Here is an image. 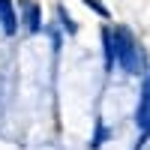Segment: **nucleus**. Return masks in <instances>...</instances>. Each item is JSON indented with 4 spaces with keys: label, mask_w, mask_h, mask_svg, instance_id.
<instances>
[{
    "label": "nucleus",
    "mask_w": 150,
    "mask_h": 150,
    "mask_svg": "<svg viewBox=\"0 0 150 150\" xmlns=\"http://www.w3.org/2000/svg\"><path fill=\"white\" fill-rule=\"evenodd\" d=\"M111 33H114V51H117L120 69L129 72V75H138L141 72V51H138V42H135L132 30L123 27V24H117Z\"/></svg>",
    "instance_id": "obj_1"
},
{
    "label": "nucleus",
    "mask_w": 150,
    "mask_h": 150,
    "mask_svg": "<svg viewBox=\"0 0 150 150\" xmlns=\"http://www.w3.org/2000/svg\"><path fill=\"white\" fill-rule=\"evenodd\" d=\"M135 123H138V132H141V141L138 147L147 141V135H150V72H147V78L141 84V99H138V108H135Z\"/></svg>",
    "instance_id": "obj_2"
},
{
    "label": "nucleus",
    "mask_w": 150,
    "mask_h": 150,
    "mask_svg": "<svg viewBox=\"0 0 150 150\" xmlns=\"http://www.w3.org/2000/svg\"><path fill=\"white\" fill-rule=\"evenodd\" d=\"M21 21L27 27V33H39L42 30V15H39L36 0H21Z\"/></svg>",
    "instance_id": "obj_3"
},
{
    "label": "nucleus",
    "mask_w": 150,
    "mask_h": 150,
    "mask_svg": "<svg viewBox=\"0 0 150 150\" xmlns=\"http://www.w3.org/2000/svg\"><path fill=\"white\" fill-rule=\"evenodd\" d=\"M0 27H3L6 36H12L18 30V18H15V9H12V0H0Z\"/></svg>",
    "instance_id": "obj_4"
},
{
    "label": "nucleus",
    "mask_w": 150,
    "mask_h": 150,
    "mask_svg": "<svg viewBox=\"0 0 150 150\" xmlns=\"http://www.w3.org/2000/svg\"><path fill=\"white\" fill-rule=\"evenodd\" d=\"M102 51H105V69L111 72L117 63V51H114V33H111L108 27L102 30Z\"/></svg>",
    "instance_id": "obj_5"
},
{
    "label": "nucleus",
    "mask_w": 150,
    "mask_h": 150,
    "mask_svg": "<svg viewBox=\"0 0 150 150\" xmlns=\"http://www.w3.org/2000/svg\"><path fill=\"white\" fill-rule=\"evenodd\" d=\"M57 15H60V21H63V30H66V33H75V30H78V27H75V21L66 15V9H63V6H57Z\"/></svg>",
    "instance_id": "obj_6"
},
{
    "label": "nucleus",
    "mask_w": 150,
    "mask_h": 150,
    "mask_svg": "<svg viewBox=\"0 0 150 150\" xmlns=\"http://www.w3.org/2000/svg\"><path fill=\"white\" fill-rule=\"evenodd\" d=\"M84 6H87V9H93V12H99L102 18H111V12H108L102 3H99V0H84Z\"/></svg>",
    "instance_id": "obj_7"
},
{
    "label": "nucleus",
    "mask_w": 150,
    "mask_h": 150,
    "mask_svg": "<svg viewBox=\"0 0 150 150\" xmlns=\"http://www.w3.org/2000/svg\"><path fill=\"white\" fill-rule=\"evenodd\" d=\"M105 138H108V129L102 126V120H99V123H96V135H93V147L105 144Z\"/></svg>",
    "instance_id": "obj_8"
}]
</instances>
